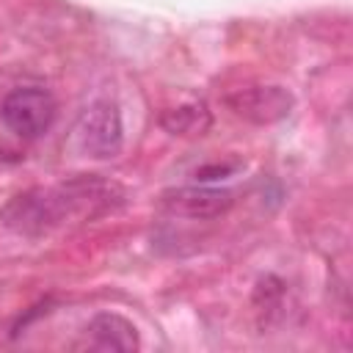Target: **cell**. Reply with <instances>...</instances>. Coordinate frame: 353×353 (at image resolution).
<instances>
[{"mask_svg":"<svg viewBox=\"0 0 353 353\" xmlns=\"http://www.w3.org/2000/svg\"><path fill=\"white\" fill-rule=\"evenodd\" d=\"M223 102L237 119L265 127V124H276V121L287 119L292 113L295 97L284 85L259 83V85H245V88H237V91L226 94Z\"/></svg>","mask_w":353,"mask_h":353,"instance_id":"obj_4","label":"cell"},{"mask_svg":"<svg viewBox=\"0 0 353 353\" xmlns=\"http://www.w3.org/2000/svg\"><path fill=\"white\" fill-rule=\"evenodd\" d=\"M160 127L171 135H201L210 127V110L204 102H188L163 110Z\"/></svg>","mask_w":353,"mask_h":353,"instance_id":"obj_7","label":"cell"},{"mask_svg":"<svg viewBox=\"0 0 353 353\" xmlns=\"http://www.w3.org/2000/svg\"><path fill=\"white\" fill-rule=\"evenodd\" d=\"M234 193L229 188H212V185H182L163 190L160 207L176 218H193V221H210L221 218L232 210Z\"/></svg>","mask_w":353,"mask_h":353,"instance_id":"obj_5","label":"cell"},{"mask_svg":"<svg viewBox=\"0 0 353 353\" xmlns=\"http://www.w3.org/2000/svg\"><path fill=\"white\" fill-rule=\"evenodd\" d=\"M58 116V105L52 94L41 85H22L6 94L0 105L3 124L22 141H36L44 132H50L52 121Z\"/></svg>","mask_w":353,"mask_h":353,"instance_id":"obj_2","label":"cell"},{"mask_svg":"<svg viewBox=\"0 0 353 353\" xmlns=\"http://www.w3.org/2000/svg\"><path fill=\"white\" fill-rule=\"evenodd\" d=\"M85 336H88V345L94 350H121V353H130V350H138L141 347V336H138V328L116 314V312H99L88 320L85 325Z\"/></svg>","mask_w":353,"mask_h":353,"instance_id":"obj_6","label":"cell"},{"mask_svg":"<svg viewBox=\"0 0 353 353\" xmlns=\"http://www.w3.org/2000/svg\"><path fill=\"white\" fill-rule=\"evenodd\" d=\"M77 143L88 157L97 160H110L121 152L124 143V127H121V113L116 102L110 99H94L77 119Z\"/></svg>","mask_w":353,"mask_h":353,"instance_id":"obj_3","label":"cell"},{"mask_svg":"<svg viewBox=\"0 0 353 353\" xmlns=\"http://www.w3.org/2000/svg\"><path fill=\"white\" fill-rule=\"evenodd\" d=\"M124 204V190L97 174H77L52 188H33L14 196L0 221L17 234L39 237L69 221H91Z\"/></svg>","mask_w":353,"mask_h":353,"instance_id":"obj_1","label":"cell"},{"mask_svg":"<svg viewBox=\"0 0 353 353\" xmlns=\"http://www.w3.org/2000/svg\"><path fill=\"white\" fill-rule=\"evenodd\" d=\"M229 171H234V165H215V168H201V171H196V176H199V179H207L210 174H229Z\"/></svg>","mask_w":353,"mask_h":353,"instance_id":"obj_8","label":"cell"}]
</instances>
